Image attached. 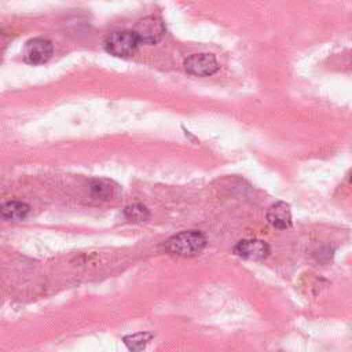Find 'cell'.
<instances>
[{
    "instance_id": "8fae6325",
    "label": "cell",
    "mask_w": 352,
    "mask_h": 352,
    "mask_svg": "<svg viewBox=\"0 0 352 352\" xmlns=\"http://www.w3.org/2000/svg\"><path fill=\"white\" fill-rule=\"evenodd\" d=\"M91 191L96 198H102V199H109L114 195L116 187H113L111 182L107 180H94L91 183Z\"/></svg>"
},
{
    "instance_id": "5b68a950",
    "label": "cell",
    "mask_w": 352,
    "mask_h": 352,
    "mask_svg": "<svg viewBox=\"0 0 352 352\" xmlns=\"http://www.w3.org/2000/svg\"><path fill=\"white\" fill-rule=\"evenodd\" d=\"M52 51L51 41L40 37L32 38L23 47V59L30 65H41L51 58Z\"/></svg>"
},
{
    "instance_id": "277c9868",
    "label": "cell",
    "mask_w": 352,
    "mask_h": 352,
    "mask_svg": "<svg viewBox=\"0 0 352 352\" xmlns=\"http://www.w3.org/2000/svg\"><path fill=\"white\" fill-rule=\"evenodd\" d=\"M184 69L194 76L206 77L219 70V63L212 54H192L184 60Z\"/></svg>"
},
{
    "instance_id": "3957f363",
    "label": "cell",
    "mask_w": 352,
    "mask_h": 352,
    "mask_svg": "<svg viewBox=\"0 0 352 352\" xmlns=\"http://www.w3.org/2000/svg\"><path fill=\"white\" fill-rule=\"evenodd\" d=\"M132 32L136 36L139 44H155L162 38L165 33V25L160 18L150 15L140 19Z\"/></svg>"
},
{
    "instance_id": "30bf717a",
    "label": "cell",
    "mask_w": 352,
    "mask_h": 352,
    "mask_svg": "<svg viewBox=\"0 0 352 352\" xmlns=\"http://www.w3.org/2000/svg\"><path fill=\"white\" fill-rule=\"evenodd\" d=\"M124 214L128 220L131 221H136V223H142V221H146L148 220L150 217V212L148 209L142 205V204H133V205H128L125 209H124Z\"/></svg>"
},
{
    "instance_id": "ba28073f",
    "label": "cell",
    "mask_w": 352,
    "mask_h": 352,
    "mask_svg": "<svg viewBox=\"0 0 352 352\" xmlns=\"http://www.w3.org/2000/svg\"><path fill=\"white\" fill-rule=\"evenodd\" d=\"M29 210V205L22 201H8L0 205V216L7 220H23Z\"/></svg>"
},
{
    "instance_id": "7a4b0ae2",
    "label": "cell",
    "mask_w": 352,
    "mask_h": 352,
    "mask_svg": "<svg viewBox=\"0 0 352 352\" xmlns=\"http://www.w3.org/2000/svg\"><path fill=\"white\" fill-rule=\"evenodd\" d=\"M138 45V38L132 30L113 32L104 40V47L107 52L114 56H129L136 51Z\"/></svg>"
},
{
    "instance_id": "6da1fadb",
    "label": "cell",
    "mask_w": 352,
    "mask_h": 352,
    "mask_svg": "<svg viewBox=\"0 0 352 352\" xmlns=\"http://www.w3.org/2000/svg\"><path fill=\"white\" fill-rule=\"evenodd\" d=\"M206 246V238L201 231L188 230L172 235L166 242L165 248L169 253L183 257H192L199 254Z\"/></svg>"
},
{
    "instance_id": "52a82bcc",
    "label": "cell",
    "mask_w": 352,
    "mask_h": 352,
    "mask_svg": "<svg viewBox=\"0 0 352 352\" xmlns=\"http://www.w3.org/2000/svg\"><path fill=\"white\" fill-rule=\"evenodd\" d=\"M268 223L279 230H286L292 227V210L289 204L283 201H278L270 206L267 210Z\"/></svg>"
},
{
    "instance_id": "8992f818",
    "label": "cell",
    "mask_w": 352,
    "mask_h": 352,
    "mask_svg": "<svg viewBox=\"0 0 352 352\" xmlns=\"http://www.w3.org/2000/svg\"><path fill=\"white\" fill-rule=\"evenodd\" d=\"M234 253L242 258L257 261L268 256L270 246L261 239H243L235 245Z\"/></svg>"
},
{
    "instance_id": "9c48e42d",
    "label": "cell",
    "mask_w": 352,
    "mask_h": 352,
    "mask_svg": "<svg viewBox=\"0 0 352 352\" xmlns=\"http://www.w3.org/2000/svg\"><path fill=\"white\" fill-rule=\"evenodd\" d=\"M153 334L150 331H138L124 337V344L131 352H142L151 341Z\"/></svg>"
}]
</instances>
